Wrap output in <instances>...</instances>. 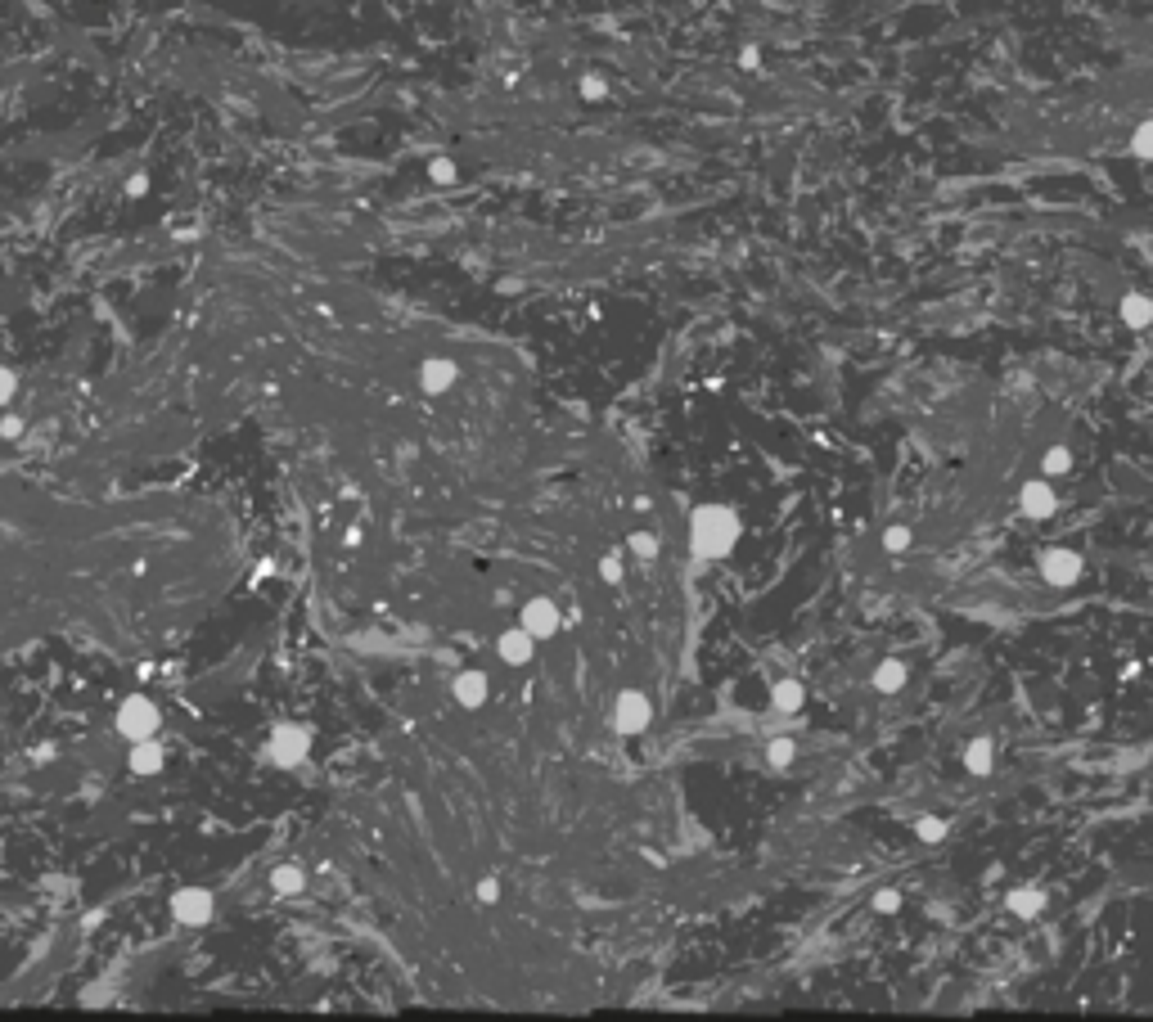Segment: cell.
Returning <instances> with one entry per match:
<instances>
[{"mask_svg": "<svg viewBox=\"0 0 1153 1022\" xmlns=\"http://www.w3.org/2000/svg\"><path fill=\"white\" fill-rule=\"evenodd\" d=\"M744 536V523L730 505H699L690 514V550L694 559L703 563H717V559H730Z\"/></svg>", "mask_w": 1153, "mask_h": 1022, "instance_id": "1", "label": "cell"}, {"mask_svg": "<svg viewBox=\"0 0 1153 1022\" xmlns=\"http://www.w3.org/2000/svg\"><path fill=\"white\" fill-rule=\"evenodd\" d=\"M311 743H316V730L302 721H280L271 730V739H266V761H275V766H302V761L311 757Z\"/></svg>", "mask_w": 1153, "mask_h": 1022, "instance_id": "2", "label": "cell"}, {"mask_svg": "<svg viewBox=\"0 0 1153 1022\" xmlns=\"http://www.w3.org/2000/svg\"><path fill=\"white\" fill-rule=\"evenodd\" d=\"M118 734L127 743H140V739H158V730H163V712H158V703L154 698H145V694H131V698H122V707H118Z\"/></svg>", "mask_w": 1153, "mask_h": 1022, "instance_id": "3", "label": "cell"}, {"mask_svg": "<svg viewBox=\"0 0 1153 1022\" xmlns=\"http://www.w3.org/2000/svg\"><path fill=\"white\" fill-rule=\"evenodd\" d=\"M1036 572H1041L1045 586L1068 590V586H1077V581H1081L1086 563H1081V554L1068 550V545H1050V550H1041V559H1036Z\"/></svg>", "mask_w": 1153, "mask_h": 1022, "instance_id": "4", "label": "cell"}, {"mask_svg": "<svg viewBox=\"0 0 1153 1022\" xmlns=\"http://www.w3.org/2000/svg\"><path fill=\"white\" fill-rule=\"evenodd\" d=\"M649 721H654V703H649L645 689H622L618 703H613V730L622 739H636V734L649 730Z\"/></svg>", "mask_w": 1153, "mask_h": 1022, "instance_id": "5", "label": "cell"}, {"mask_svg": "<svg viewBox=\"0 0 1153 1022\" xmlns=\"http://www.w3.org/2000/svg\"><path fill=\"white\" fill-rule=\"evenodd\" d=\"M212 914H217V901H212L208 887H181L172 896V919L185 923V928H203Z\"/></svg>", "mask_w": 1153, "mask_h": 1022, "instance_id": "6", "label": "cell"}, {"mask_svg": "<svg viewBox=\"0 0 1153 1022\" xmlns=\"http://www.w3.org/2000/svg\"><path fill=\"white\" fill-rule=\"evenodd\" d=\"M1018 509H1023V518H1032V523H1045V518L1059 509V496H1054V487H1050L1045 473L1018 487Z\"/></svg>", "mask_w": 1153, "mask_h": 1022, "instance_id": "7", "label": "cell"}, {"mask_svg": "<svg viewBox=\"0 0 1153 1022\" xmlns=\"http://www.w3.org/2000/svg\"><path fill=\"white\" fill-rule=\"evenodd\" d=\"M518 626H527L536 640H550V635H559L563 613H559V604H554V599L536 595V599H527V604H523V617H518Z\"/></svg>", "mask_w": 1153, "mask_h": 1022, "instance_id": "8", "label": "cell"}, {"mask_svg": "<svg viewBox=\"0 0 1153 1022\" xmlns=\"http://www.w3.org/2000/svg\"><path fill=\"white\" fill-rule=\"evenodd\" d=\"M496 653L505 667H527V662L536 658V635L527 631V626H509V631L496 640Z\"/></svg>", "mask_w": 1153, "mask_h": 1022, "instance_id": "9", "label": "cell"}, {"mask_svg": "<svg viewBox=\"0 0 1153 1022\" xmlns=\"http://www.w3.org/2000/svg\"><path fill=\"white\" fill-rule=\"evenodd\" d=\"M455 379H460V370H455V361H446V356H428V361L419 365V388H424L428 397H442V392H451Z\"/></svg>", "mask_w": 1153, "mask_h": 1022, "instance_id": "10", "label": "cell"}, {"mask_svg": "<svg viewBox=\"0 0 1153 1022\" xmlns=\"http://www.w3.org/2000/svg\"><path fill=\"white\" fill-rule=\"evenodd\" d=\"M491 694V680L482 676V671H460V676L451 680V698L464 707V712H478L482 703H487Z\"/></svg>", "mask_w": 1153, "mask_h": 1022, "instance_id": "11", "label": "cell"}, {"mask_svg": "<svg viewBox=\"0 0 1153 1022\" xmlns=\"http://www.w3.org/2000/svg\"><path fill=\"white\" fill-rule=\"evenodd\" d=\"M127 766L136 770V775H158V770L167 766V748H163L158 739H140V743H131Z\"/></svg>", "mask_w": 1153, "mask_h": 1022, "instance_id": "12", "label": "cell"}, {"mask_svg": "<svg viewBox=\"0 0 1153 1022\" xmlns=\"http://www.w3.org/2000/svg\"><path fill=\"white\" fill-rule=\"evenodd\" d=\"M1117 316H1122L1126 329H1149L1153 325V298L1149 293H1122V302H1117Z\"/></svg>", "mask_w": 1153, "mask_h": 1022, "instance_id": "13", "label": "cell"}, {"mask_svg": "<svg viewBox=\"0 0 1153 1022\" xmlns=\"http://www.w3.org/2000/svg\"><path fill=\"white\" fill-rule=\"evenodd\" d=\"M802 703H807V685H802V680L784 676V680H775V685H771V707H775V712L793 716V712H802Z\"/></svg>", "mask_w": 1153, "mask_h": 1022, "instance_id": "14", "label": "cell"}, {"mask_svg": "<svg viewBox=\"0 0 1153 1022\" xmlns=\"http://www.w3.org/2000/svg\"><path fill=\"white\" fill-rule=\"evenodd\" d=\"M1005 910L1014 914V919H1036V914L1045 910V892L1041 887H1009Z\"/></svg>", "mask_w": 1153, "mask_h": 1022, "instance_id": "15", "label": "cell"}, {"mask_svg": "<svg viewBox=\"0 0 1153 1022\" xmlns=\"http://www.w3.org/2000/svg\"><path fill=\"white\" fill-rule=\"evenodd\" d=\"M906 680H910V667L901 658H883L879 667H874V689H879V694H901Z\"/></svg>", "mask_w": 1153, "mask_h": 1022, "instance_id": "16", "label": "cell"}, {"mask_svg": "<svg viewBox=\"0 0 1153 1022\" xmlns=\"http://www.w3.org/2000/svg\"><path fill=\"white\" fill-rule=\"evenodd\" d=\"M271 892L275 896H302V892H307V869H302V865H275L271 869Z\"/></svg>", "mask_w": 1153, "mask_h": 1022, "instance_id": "17", "label": "cell"}, {"mask_svg": "<svg viewBox=\"0 0 1153 1022\" xmlns=\"http://www.w3.org/2000/svg\"><path fill=\"white\" fill-rule=\"evenodd\" d=\"M991 766H996V748H991V739H973L969 748H964V770L978 775V779H987Z\"/></svg>", "mask_w": 1153, "mask_h": 1022, "instance_id": "18", "label": "cell"}, {"mask_svg": "<svg viewBox=\"0 0 1153 1022\" xmlns=\"http://www.w3.org/2000/svg\"><path fill=\"white\" fill-rule=\"evenodd\" d=\"M1041 469H1045V478H1063V473H1072V451H1068V446H1050V451L1041 455Z\"/></svg>", "mask_w": 1153, "mask_h": 1022, "instance_id": "19", "label": "cell"}, {"mask_svg": "<svg viewBox=\"0 0 1153 1022\" xmlns=\"http://www.w3.org/2000/svg\"><path fill=\"white\" fill-rule=\"evenodd\" d=\"M1131 154L1140 158V163H1153V118H1144L1140 127L1131 131Z\"/></svg>", "mask_w": 1153, "mask_h": 1022, "instance_id": "20", "label": "cell"}, {"mask_svg": "<svg viewBox=\"0 0 1153 1022\" xmlns=\"http://www.w3.org/2000/svg\"><path fill=\"white\" fill-rule=\"evenodd\" d=\"M766 757H771L775 770H789L793 757H798V743H793V739H771V743H766Z\"/></svg>", "mask_w": 1153, "mask_h": 1022, "instance_id": "21", "label": "cell"}, {"mask_svg": "<svg viewBox=\"0 0 1153 1022\" xmlns=\"http://www.w3.org/2000/svg\"><path fill=\"white\" fill-rule=\"evenodd\" d=\"M627 550L636 554V559H645V563L658 559V536H654V532H631V536H627Z\"/></svg>", "mask_w": 1153, "mask_h": 1022, "instance_id": "22", "label": "cell"}, {"mask_svg": "<svg viewBox=\"0 0 1153 1022\" xmlns=\"http://www.w3.org/2000/svg\"><path fill=\"white\" fill-rule=\"evenodd\" d=\"M915 838H919V842H942V838H946V820H937V815H919V820H915Z\"/></svg>", "mask_w": 1153, "mask_h": 1022, "instance_id": "23", "label": "cell"}, {"mask_svg": "<svg viewBox=\"0 0 1153 1022\" xmlns=\"http://www.w3.org/2000/svg\"><path fill=\"white\" fill-rule=\"evenodd\" d=\"M883 550L888 554L910 550V527H888V532H883Z\"/></svg>", "mask_w": 1153, "mask_h": 1022, "instance_id": "24", "label": "cell"}, {"mask_svg": "<svg viewBox=\"0 0 1153 1022\" xmlns=\"http://www.w3.org/2000/svg\"><path fill=\"white\" fill-rule=\"evenodd\" d=\"M428 176H433L437 185H451L455 181V163H451V158H433V163H428Z\"/></svg>", "mask_w": 1153, "mask_h": 1022, "instance_id": "25", "label": "cell"}, {"mask_svg": "<svg viewBox=\"0 0 1153 1022\" xmlns=\"http://www.w3.org/2000/svg\"><path fill=\"white\" fill-rule=\"evenodd\" d=\"M874 910H879V914H897V910H901V892H892V887L874 892Z\"/></svg>", "mask_w": 1153, "mask_h": 1022, "instance_id": "26", "label": "cell"}, {"mask_svg": "<svg viewBox=\"0 0 1153 1022\" xmlns=\"http://www.w3.org/2000/svg\"><path fill=\"white\" fill-rule=\"evenodd\" d=\"M14 392H19V379H14L10 365H0V406H10Z\"/></svg>", "mask_w": 1153, "mask_h": 1022, "instance_id": "27", "label": "cell"}, {"mask_svg": "<svg viewBox=\"0 0 1153 1022\" xmlns=\"http://www.w3.org/2000/svg\"><path fill=\"white\" fill-rule=\"evenodd\" d=\"M478 901H482V905H496V901H500V878H478Z\"/></svg>", "mask_w": 1153, "mask_h": 1022, "instance_id": "28", "label": "cell"}, {"mask_svg": "<svg viewBox=\"0 0 1153 1022\" xmlns=\"http://www.w3.org/2000/svg\"><path fill=\"white\" fill-rule=\"evenodd\" d=\"M600 572H604V581H613V586H618V581H622V559H618V554H604V559H600Z\"/></svg>", "mask_w": 1153, "mask_h": 1022, "instance_id": "29", "label": "cell"}, {"mask_svg": "<svg viewBox=\"0 0 1153 1022\" xmlns=\"http://www.w3.org/2000/svg\"><path fill=\"white\" fill-rule=\"evenodd\" d=\"M604 91H609V86H604L600 77H586V82H582V95H586V100H600Z\"/></svg>", "mask_w": 1153, "mask_h": 1022, "instance_id": "30", "label": "cell"}, {"mask_svg": "<svg viewBox=\"0 0 1153 1022\" xmlns=\"http://www.w3.org/2000/svg\"><path fill=\"white\" fill-rule=\"evenodd\" d=\"M0 433H5V437H19V433H23V419H5V424H0Z\"/></svg>", "mask_w": 1153, "mask_h": 1022, "instance_id": "31", "label": "cell"}, {"mask_svg": "<svg viewBox=\"0 0 1153 1022\" xmlns=\"http://www.w3.org/2000/svg\"><path fill=\"white\" fill-rule=\"evenodd\" d=\"M739 64H744V68H757V64H762V55H757V50H753V46H748V50H744V55H739Z\"/></svg>", "mask_w": 1153, "mask_h": 1022, "instance_id": "32", "label": "cell"}]
</instances>
